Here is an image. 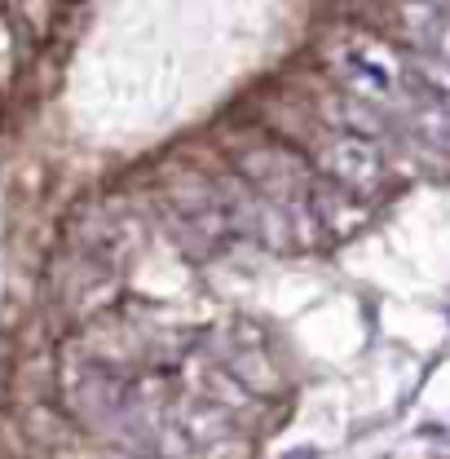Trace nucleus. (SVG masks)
Instances as JSON below:
<instances>
[{
    "mask_svg": "<svg viewBox=\"0 0 450 459\" xmlns=\"http://www.w3.org/2000/svg\"><path fill=\"white\" fill-rule=\"evenodd\" d=\"M4 4H9V0H0V13H4Z\"/></svg>",
    "mask_w": 450,
    "mask_h": 459,
    "instance_id": "2",
    "label": "nucleus"
},
{
    "mask_svg": "<svg viewBox=\"0 0 450 459\" xmlns=\"http://www.w3.org/2000/svg\"><path fill=\"white\" fill-rule=\"evenodd\" d=\"M411 66L420 71V80L428 84V89H437V93H446L450 98V62L446 57H437V54H411Z\"/></svg>",
    "mask_w": 450,
    "mask_h": 459,
    "instance_id": "1",
    "label": "nucleus"
}]
</instances>
